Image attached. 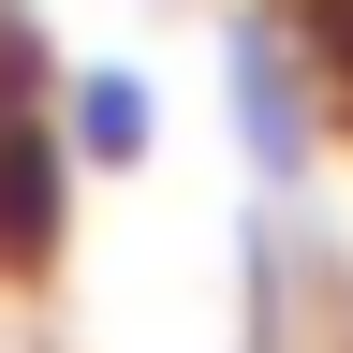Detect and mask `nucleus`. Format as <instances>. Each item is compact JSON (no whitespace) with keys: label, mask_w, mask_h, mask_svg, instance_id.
Instances as JSON below:
<instances>
[{"label":"nucleus","mask_w":353,"mask_h":353,"mask_svg":"<svg viewBox=\"0 0 353 353\" xmlns=\"http://www.w3.org/2000/svg\"><path fill=\"white\" fill-rule=\"evenodd\" d=\"M236 132H250V176H265V192L309 176V103H294V44L280 30H236Z\"/></svg>","instance_id":"f257e3e1"},{"label":"nucleus","mask_w":353,"mask_h":353,"mask_svg":"<svg viewBox=\"0 0 353 353\" xmlns=\"http://www.w3.org/2000/svg\"><path fill=\"white\" fill-rule=\"evenodd\" d=\"M59 132H74V162H103V176H132L162 118H148V88H132V74L103 59V74H74V103H59Z\"/></svg>","instance_id":"f03ea898"}]
</instances>
